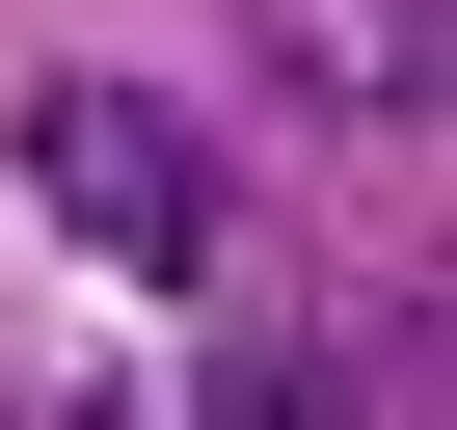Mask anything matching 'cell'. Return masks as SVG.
Here are the masks:
<instances>
[{
    "label": "cell",
    "instance_id": "cell-1",
    "mask_svg": "<svg viewBox=\"0 0 457 430\" xmlns=\"http://www.w3.org/2000/svg\"><path fill=\"white\" fill-rule=\"evenodd\" d=\"M28 188L81 215L108 269H215V135L135 108V81H54V108H28Z\"/></svg>",
    "mask_w": 457,
    "mask_h": 430
}]
</instances>
